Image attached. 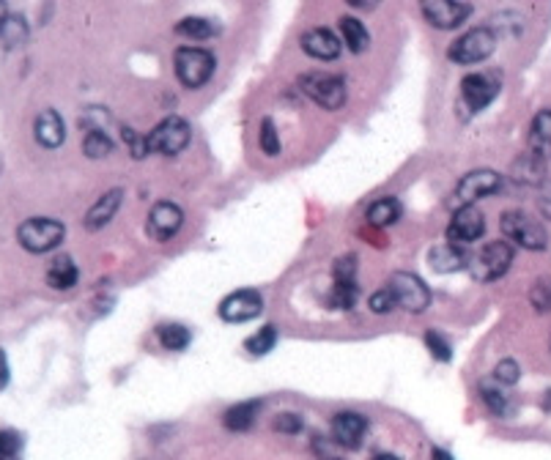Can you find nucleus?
Instances as JSON below:
<instances>
[{
  "label": "nucleus",
  "mask_w": 551,
  "mask_h": 460,
  "mask_svg": "<svg viewBox=\"0 0 551 460\" xmlns=\"http://www.w3.org/2000/svg\"><path fill=\"white\" fill-rule=\"evenodd\" d=\"M494 378H497V383H505V387H513V383L521 378V367H518L513 359H505V362H500V364L494 367Z\"/></svg>",
  "instance_id": "34"
},
{
  "label": "nucleus",
  "mask_w": 551,
  "mask_h": 460,
  "mask_svg": "<svg viewBox=\"0 0 551 460\" xmlns=\"http://www.w3.org/2000/svg\"><path fill=\"white\" fill-rule=\"evenodd\" d=\"M261 411V403L258 400H245V403H236L233 409L225 411V428L228 430H247L256 417Z\"/></svg>",
  "instance_id": "22"
},
{
  "label": "nucleus",
  "mask_w": 551,
  "mask_h": 460,
  "mask_svg": "<svg viewBox=\"0 0 551 460\" xmlns=\"http://www.w3.org/2000/svg\"><path fill=\"white\" fill-rule=\"evenodd\" d=\"M425 345H428V351H431L434 359L450 362V356H453L450 351H453V348H450V343H447L439 332H428V335H425Z\"/></svg>",
  "instance_id": "35"
},
{
  "label": "nucleus",
  "mask_w": 551,
  "mask_h": 460,
  "mask_svg": "<svg viewBox=\"0 0 551 460\" xmlns=\"http://www.w3.org/2000/svg\"><path fill=\"white\" fill-rule=\"evenodd\" d=\"M396 304H398V299H396V293H392L389 288H384V290H378V293L370 296V310L378 313V316H381V313H389Z\"/></svg>",
  "instance_id": "37"
},
{
  "label": "nucleus",
  "mask_w": 551,
  "mask_h": 460,
  "mask_svg": "<svg viewBox=\"0 0 551 460\" xmlns=\"http://www.w3.org/2000/svg\"><path fill=\"white\" fill-rule=\"evenodd\" d=\"M258 143H261V151L266 157H277L283 151V143H280V132L275 129V121L272 118H264L261 121V134H258Z\"/></svg>",
  "instance_id": "30"
},
{
  "label": "nucleus",
  "mask_w": 551,
  "mask_h": 460,
  "mask_svg": "<svg viewBox=\"0 0 551 460\" xmlns=\"http://www.w3.org/2000/svg\"><path fill=\"white\" fill-rule=\"evenodd\" d=\"M529 148H532V157L551 160V110H543L535 115L532 126H529Z\"/></svg>",
  "instance_id": "18"
},
{
  "label": "nucleus",
  "mask_w": 551,
  "mask_h": 460,
  "mask_svg": "<svg viewBox=\"0 0 551 460\" xmlns=\"http://www.w3.org/2000/svg\"><path fill=\"white\" fill-rule=\"evenodd\" d=\"M330 304L338 307V310H351L357 304V282H335L330 293Z\"/></svg>",
  "instance_id": "32"
},
{
  "label": "nucleus",
  "mask_w": 551,
  "mask_h": 460,
  "mask_svg": "<svg viewBox=\"0 0 551 460\" xmlns=\"http://www.w3.org/2000/svg\"><path fill=\"white\" fill-rule=\"evenodd\" d=\"M389 290L396 293L398 304L406 307L409 313H423L425 307L431 304V290H428V285L417 274H406V271L392 274Z\"/></svg>",
  "instance_id": "11"
},
{
  "label": "nucleus",
  "mask_w": 551,
  "mask_h": 460,
  "mask_svg": "<svg viewBox=\"0 0 551 460\" xmlns=\"http://www.w3.org/2000/svg\"><path fill=\"white\" fill-rule=\"evenodd\" d=\"M275 345H277V329H275V327L258 329V332H256L253 337H247V343H245V348H247L253 356H266Z\"/></svg>",
  "instance_id": "29"
},
{
  "label": "nucleus",
  "mask_w": 551,
  "mask_h": 460,
  "mask_svg": "<svg viewBox=\"0 0 551 460\" xmlns=\"http://www.w3.org/2000/svg\"><path fill=\"white\" fill-rule=\"evenodd\" d=\"M365 430H368V419L357 411H341L332 419V438L346 449H360Z\"/></svg>",
  "instance_id": "15"
},
{
  "label": "nucleus",
  "mask_w": 551,
  "mask_h": 460,
  "mask_svg": "<svg viewBox=\"0 0 551 460\" xmlns=\"http://www.w3.org/2000/svg\"><path fill=\"white\" fill-rule=\"evenodd\" d=\"M370 460H401L398 455H387V452H381V455H373Z\"/></svg>",
  "instance_id": "46"
},
{
  "label": "nucleus",
  "mask_w": 551,
  "mask_h": 460,
  "mask_svg": "<svg viewBox=\"0 0 551 460\" xmlns=\"http://www.w3.org/2000/svg\"><path fill=\"white\" fill-rule=\"evenodd\" d=\"M217 25L211 20H203V17H187L176 25V33L184 36V39H192V41H206L211 36H217Z\"/></svg>",
  "instance_id": "25"
},
{
  "label": "nucleus",
  "mask_w": 551,
  "mask_h": 460,
  "mask_svg": "<svg viewBox=\"0 0 551 460\" xmlns=\"http://www.w3.org/2000/svg\"><path fill=\"white\" fill-rule=\"evenodd\" d=\"M540 208H543V214L551 219V187H548V192H546V198L540 200Z\"/></svg>",
  "instance_id": "43"
},
{
  "label": "nucleus",
  "mask_w": 551,
  "mask_h": 460,
  "mask_svg": "<svg viewBox=\"0 0 551 460\" xmlns=\"http://www.w3.org/2000/svg\"><path fill=\"white\" fill-rule=\"evenodd\" d=\"M357 274V258L354 255H343L335 261V282H354Z\"/></svg>",
  "instance_id": "38"
},
{
  "label": "nucleus",
  "mask_w": 551,
  "mask_h": 460,
  "mask_svg": "<svg viewBox=\"0 0 551 460\" xmlns=\"http://www.w3.org/2000/svg\"><path fill=\"white\" fill-rule=\"evenodd\" d=\"M500 94V80L494 74L486 71H475V74H466L463 83H461V99L472 113H481L486 110Z\"/></svg>",
  "instance_id": "10"
},
{
  "label": "nucleus",
  "mask_w": 551,
  "mask_h": 460,
  "mask_svg": "<svg viewBox=\"0 0 551 460\" xmlns=\"http://www.w3.org/2000/svg\"><path fill=\"white\" fill-rule=\"evenodd\" d=\"M184 222V214L176 203H156L148 214V234L156 239V242H168L179 234V227Z\"/></svg>",
  "instance_id": "14"
},
{
  "label": "nucleus",
  "mask_w": 551,
  "mask_h": 460,
  "mask_svg": "<svg viewBox=\"0 0 551 460\" xmlns=\"http://www.w3.org/2000/svg\"><path fill=\"white\" fill-rule=\"evenodd\" d=\"M428 263H431V269L439 271V274H450V271H458V269H463V266H469L463 250H461L458 244H450V242L434 247V250L428 253Z\"/></svg>",
  "instance_id": "19"
},
{
  "label": "nucleus",
  "mask_w": 551,
  "mask_h": 460,
  "mask_svg": "<svg viewBox=\"0 0 551 460\" xmlns=\"http://www.w3.org/2000/svg\"><path fill=\"white\" fill-rule=\"evenodd\" d=\"M483 234H486L483 214L475 206H463L453 214V222L447 227V242L466 247V244H475Z\"/></svg>",
  "instance_id": "12"
},
{
  "label": "nucleus",
  "mask_w": 551,
  "mask_h": 460,
  "mask_svg": "<svg viewBox=\"0 0 551 460\" xmlns=\"http://www.w3.org/2000/svg\"><path fill=\"white\" fill-rule=\"evenodd\" d=\"M6 381H9V367H6V356H4V351H0V390L6 387Z\"/></svg>",
  "instance_id": "42"
},
{
  "label": "nucleus",
  "mask_w": 551,
  "mask_h": 460,
  "mask_svg": "<svg viewBox=\"0 0 551 460\" xmlns=\"http://www.w3.org/2000/svg\"><path fill=\"white\" fill-rule=\"evenodd\" d=\"M77 266L71 263V258H55L52 261V266H50V271H47V282H50V288H55V290H69V288H74L77 285Z\"/></svg>",
  "instance_id": "23"
},
{
  "label": "nucleus",
  "mask_w": 551,
  "mask_h": 460,
  "mask_svg": "<svg viewBox=\"0 0 551 460\" xmlns=\"http://www.w3.org/2000/svg\"><path fill=\"white\" fill-rule=\"evenodd\" d=\"M121 189H110V192H105L94 206H91V211H89V216H86V225H89V230H99V227H105L113 216H116V211H118V206H121Z\"/></svg>",
  "instance_id": "20"
},
{
  "label": "nucleus",
  "mask_w": 551,
  "mask_h": 460,
  "mask_svg": "<svg viewBox=\"0 0 551 460\" xmlns=\"http://www.w3.org/2000/svg\"><path fill=\"white\" fill-rule=\"evenodd\" d=\"M420 12L428 20V25L439 31H455L472 14L463 0H420Z\"/></svg>",
  "instance_id": "9"
},
{
  "label": "nucleus",
  "mask_w": 551,
  "mask_h": 460,
  "mask_svg": "<svg viewBox=\"0 0 551 460\" xmlns=\"http://www.w3.org/2000/svg\"><path fill=\"white\" fill-rule=\"evenodd\" d=\"M494 50H497V33L489 25H483V28H472L461 39H455L453 47L447 50V58L453 63L472 66V63H483Z\"/></svg>",
  "instance_id": "2"
},
{
  "label": "nucleus",
  "mask_w": 551,
  "mask_h": 460,
  "mask_svg": "<svg viewBox=\"0 0 551 460\" xmlns=\"http://www.w3.org/2000/svg\"><path fill=\"white\" fill-rule=\"evenodd\" d=\"M529 301L535 304L537 313H551V277L537 280L529 290Z\"/></svg>",
  "instance_id": "33"
},
{
  "label": "nucleus",
  "mask_w": 551,
  "mask_h": 460,
  "mask_svg": "<svg viewBox=\"0 0 551 460\" xmlns=\"http://www.w3.org/2000/svg\"><path fill=\"white\" fill-rule=\"evenodd\" d=\"M6 20H9V14H6V0H0V28H4Z\"/></svg>",
  "instance_id": "45"
},
{
  "label": "nucleus",
  "mask_w": 551,
  "mask_h": 460,
  "mask_svg": "<svg viewBox=\"0 0 551 460\" xmlns=\"http://www.w3.org/2000/svg\"><path fill=\"white\" fill-rule=\"evenodd\" d=\"M275 428H277L280 433H299V430H302V417H299V414H280V417L275 419Z\"/></svg>",
  "instance_id": "40"
},
{
  "label": "nucleus",
  "mask_w": 551,
  "mask_h": 460,
  "mask_svg": "<svg viewBox=\"0 0 551 460\" xmlns=\"http://www.w3.org/2000/svg\"><path fill=\"white\" fill-rule=\"evenodd\" d=\"M20 441L12 433H0V460H17Z\"/></svg>",
  "instance_id": "39"
},
{
  "label": "nucleus",
  "mask_w": 551,
  "mask_h": 460,
  "mask_svg": "<svg viewBox=\"0 0 551 460\" xmlns=\"http://www.w3.org/2000/svg\"><path fill=\"white\" fill-rule=\"evenodd\" d=\"M190 137H192V132H190L187 121L171 115L148 132V148L156 153H165V157H176L179 151H184L190 145Z\"/></svg>",
  "instance_id": "7"
},
{
  "label": "nucleus",
  "mask_w": 551,
  "mask_h": 460,
  "mask_svg": "<svg viewBox=\"0 0 551 460\" xmlns=\"http://www.w3.org/2000/svg\"><path fill=\"white\" fill-rule=\"evenodd\" d=\"M546 409H551V392H548V398H546Z\"/></svg>",
  "instance_id": "47"
},
{
  "label": "nucleus",
  "mask_w": 551,
  "mask_h": 460,
  "mask_svg": "<svg viewBox=\"0 0 551 460\" xmlns=\"http://www.w3.org/2000/svg\"><path fill=\"white\" fill-rule=\"evenodd\" d=\"M502 234L508 242H513L524 250H546V244H548L546 227L521 211H508L502 216Z\"/></svg>",
  "instance_id": "5"
},
{
  "label": "nucleus",
  "mask_w": 551,
  "mask_h": 460,
  "mask_svg": "<svg viewBox=\"0 0 551 460\" xmlns=\"http://www.w3.org/2000/svg\"><path fill=\"white\" fill-rule=\"evenodd\" d=\"M33 134H36V143L44 145V148H58V145H63V140H66L63 118H61L55 110H44V113L36 115V121H33Z\"/></svg>",
  "instance_id": "17"
},
{
  "label": "nucleus",
  "mask_w": 551,
  "mask_h": 460,
  "mask_svg": "<svg viewBox=\"0 0 551 460\" xmlns=\"http://www.w3.org/2000/svg\"><path fill=\"white\" fill-rule=\"evenodd\" d=\"M431 460H453V455L447 449H434L431 452Z\"/></svg>",
  "instance_id": "44"
},
{
  "label": "nucleus",
  "mask_w": 551,
  "mask_h": 460,
  "mask_svg": "<svg viewBox=\"0 0 551 460\" xmlns=\"http://www.w3.org/2000/svg\"><path fill=\"white\" fill-rule=\"evenodd\" d=\"M83 148H86V153L91 160H105L113 153V140L102 129H89L86 137H83Z\"/></svg>",
  "instance_id": "26"
},
{
  "label": "nucleus",
  "mask_w": 551,
  "mask_h": 460,
  "mask_svg": "<svg viewBox=\"0 0 551 460\" xmlns=\"http://www.w3.org/2000/svg\"><path fill=\"white\" fill-rule=\"evenodd\" d=\"M299 88L324 110H341L349 99L346 83L330 71H310L299 80Z\"/></svg>",
  "instance_id": "1"
},
{
  "label": "nucleus",
  "mask_w": 551,
  "mask_h": 460,
  "mask_svg": "<svg viewBox=\"0 0 551 460\" xmlns=\"http://www.w3.org/2000/svg\"><path fill=\"white\" fill-rule=\"evenodd\" d=\"M63 225L61 222H55V219H47V216H31V219H25L23 225H20V230H17V239H20V244L28 250V253H50V250H55L58 244H61V239H63Z\"/></svg>",
  "instance_id": "4"
},
{
  "label": "nucleus",
  "mask_w": 551,
  "mask_h": 460,
  "mask_svg": "<svg viewBox=\"0 0 551 460\" xmlns=\"http://www.w3.org/2000/svg\"><path fill=\"white\" fill-rule=\"evenodd\" d=\"M500 187H502L500 173H494V170H472L458 181V187L453 192V206H458V208L475 206L481 198H489V195L500 192Z\"/></svg>",
  "instance_id": "8"
},
{
  "label": "nucleus",
  "mask_w": 551,
  "mask_h": 460,
  "mask_svg": "<svg viewBox=\"0 0 551 460\" xmlns=\"http://www.w3.org/2000/svg\"><path fill=\"white\" fill-rule=\"evenodd\" d=\"M349 6H354V9H376L381 0H346Z\"/></svg>",
  "instance_id": "41"
},
{
  "label": "nucleus",
  "mask_w": 551,
  "mask_h": 460,
  "mask_svg": "<svg viewBox=\"0 0 551 460\" xmlns=\"http://www.w3.org/2000/svg\"><path fill=\"white\" fill-rule=\"evenodd\" d=\"M214 55L201 47H182L176 50V77L184 88H201L214 74Z\"/></svg>",
  "instance_id": "3"
},
{
  "label": "nucleus",
  "mask_w": 551,
  "mask_h": 460,
  "mask_svg": "<svg viewBox=\"0 0 551 460\" xmlns=\"http://www.w3.org/2000/svg\"><path fill=\"white\" fill-rule=\"evenodd\" d=\"M264 310V299L258 290H236L230 293L222 304H219V316L228 324H245L258 318Z\"/></svg>",
  "instance_id": "13"
},
{
  "label": "nucleus",
  "mask_w": 551,
  "mask_h": 460,
  "mask_svg": "<svg viewBox=\"0 0 551 460\" xmlns=\"http://www.w3.org/2000/svg\"><path fill=\"white\" fill-rule=\"evenodd\" d=\"M481 398L491 409V414H497V417H505L510 411L508 395L500 387H491V383H481Z\"/></svg>",
  "instance_id": "31"
},
{
  "label": "nucleus",
  "mask_w": 551,
  "mask_h": 460,
  "mask_svg": "<svg viewBox=\"0 0 551 460\" xmlns=\"http://www.w3.org/2000/svg\"><path fill=\"white\" fill-rule=\"evenodd\" d=\"M124 140H126V145H129V151H132L135 160H143L145 153H151V148H148V134H137L135 129H124Z\"/></svg>",
  "instance_id": "36"
},
{
  "label": "nucleus",
  "mask_w": 551,
  "mask_h": 460,
  "mask_svg": "<svg viewBox=\"0 0 551 460\" xmlns=\"http://www.w3.org/2000/svg\"><path fill=\"white\" fill-rule=\"evenodd\" d=\"M401 203L396 198H378L376 203H370L368 208V222L376 225V227H389L401 219Z\"/></svg>",
  "instance_id": "21"
},
{
  "label": "nucleus",
  "mask_w": 551,
  "mask_h": 460,
  "mask_svg": "<svg viewBox=\"0 0 551 460\" xmlns=\"http://www.w3.org/2000/svg\"><path fill=\"white\" fill-rule=\"evenodd\" d=\"M341 33H343V41H346V47H349L351 52H365L368 44H370L368 28H365L360 20H354V17H343V20H341Z\"/></svg>",
  "instance_id": "24"
},
{
  "label": "nucleus",
  "mask_w": 551,
  "mask_h": 460,
  "mask_svg": "<svg viewBox=\"0 0 551 460\" xmlns=\"http://www.w3.org/2000/svg\"><path fill=\"white\" fill-rule=\"evenodd\" d=\"M28 39V25L23 17H9L4 23V28H0V44H4L6 50H14V47H23Z\"/></svg>",
  "instance_id": "27"
},
{
  "label": "nucleus",
  "mask_w": 551,
  "mask_h": 460,
  "mask_svg": "<svg viewBox=\"0 0 551 460\" xmlns=\"http://www.w3.org/2000/svg\"><path fill=\"white\" fill-rule=\"evenodd\" d=\"M302 50L316 60H335L343 44L330 28H313L302 36Z\"/></svg>",
  "instance_id": "16"
},
{
  "label": "nucleus",
  "mask_w": 551,
  "mask_h": 460,
  "mask_svg": "<svg viewBox=\"0 0 551 460\" xmlns=\"http://www.w3.org/2000/svg\"><path fill=\"white\" fill-rule=\"evenodd\" d=\"M330 460H338V457H330Z\"/></svg>",
  "instance_id": "48"
},
{
  "label": "nucleus",
  "mask_w": 551,
  "mask_h": 460,
  "mask_svg": "<svg viewBox=\"0 0 551 460\" xmlns=\"http://www.w3.org/2000/svg\"><path fill=\"white\" fill-rule=\"evenodd\" d=\"M510 263H513V247L508 242H491L469 261V271L478 282H494L510 269Z\"/></svg>",
  "instance_id": "6"
},
{
  "label": "nucleus",
  "mask_w": 551,
  "mask_h": 460,
  "mask_svg": "<svg viewBox=\"0 0 551 460\" xmlns=\"http://www.w3.org/2000/svg\"><path fill=\"white\" fill-rule=\"evenodd\" d=\"M190 340H192V335H190V329L182 327V324H165V327H160V343H163L165 351H184V348L190 345Z\"/></svg>",
  "instance_id": "28"
}]
</instances>
